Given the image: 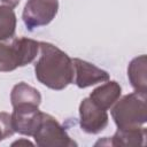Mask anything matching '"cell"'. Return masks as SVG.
I'll return each mask as SVG.
<instances>
[{
    "label": "cell",
    "instance_id": "cell-10",
    "mask_svg": "<svg viewBox=\"0 0 147 147\" xmlns=\"http://www.w3.org/2000/svg\"><path fill=\"white\" fill-rule=\"evenodd\" d=\"M121 94H122L121 85L115 80H107V83L94 88L88 98L100 108L108 110L119 99Z\"/></svg>",
    "mask_w": 147,
    "mask_h": 147
},
{
    "label": "cell",
    "instance_id": "cell-3",
    "mask_svg": "<svg viewBox=\"0 0 147 147\" xmlns=\"http://www.w3.org/2000/svg\"><path fill=\"white\" fill-rule=\"evenodd\" d=\"M39 53V41L26 38H11L9 42L0 41V72L14 71L31 63Z\"/></svg>",
    "mask_w": 147,
    "mask_h": 147
},
{
    "label": "cell",
    "instance_id": "cell-12",
    "mask_svg": "<svg viewBox=\"0 0 147 147\" xmlns=\"http://www.w3.org/2000/svg\"><path fill=\"white\" fill-rule=\"evenodd\" d=\"M10 102L13 107L20 105H34L38 106L41 103V94L33 86L21 82L14 85L10 92Z\"/></svg>",
    "mask_w": 147,
    "mask_h": 147
},
{
    "label": "cell",
    "instance_id": "cell-1",
    "mask_svg": "<svg viewBox=\"0 0 147 147\" xmlns=\"http://www.w3.org/2000/svg\"><path fill=\"white\" fill-rule=\"evenodd\" d=\"M39 59L34 63V75L39 83L61 91L74 82V62L67 53L46 41H39Z\"/></svg>",
    "mask_w": 147,
    "mask_h": 147
},
{
    "label": "cell",
    "instance_id": "cell-13",
    "mask_svg": "<svg viewBox=\"0 0 147 147\" xmlns=\"http://www.w3.org/2000/svg\"><path fill=\"white\" fill-rule=\"evenodd\" d=\"M16 15L11 7L0 6V41L14 38L16 30Z\"/></svg>",
    "mask_w": 147,
    "mask_h": 147
},
{
    "label": "cell",
    "instance_id": "cell-11",
    "mask_svg": "<svg viewBox=\"0 0 147 147\" xmlns=\"http://www.w3.org/2000/svg\"><path fill=\"white\" fill-rule=\"evenodd\" d=\"M127 78L136 92L147 93V57L145 54L131 60L127 67Z\"/></svg>",
    "mask_w": 147,
    "mask_h": 147
},
{
    "label": "cell",
    "instance_id": "cell-14",
    "mask_svg": "<svg viewBox=\"0 0 147 147\" xmlns=\"http://www.w3.org/2000/svg\"><path fill=\"white\" fill-rule=\"evenodd\" d=\"M14 133H15V131L11 125L10 115L1 111L0 113V141L11 137Z\"/></svg>",
    "mask_w": 147,
    "mask_h": 147
},
{
    "label": "cell",
    "instance_id": "cell-7",
    "mask_svg": "<svg viewBox=\"0 0 147 147\" xmlns=\"http://www.w3.org/2000/svg\"><path fill=\"white\" fill-rule=\"evenodd\" d=\"M42 111L34 105H20L13 107L10 115L11 125L16 133L23 136H33L41 121Z\"/></svg>",
    "mask_w": 147,
    "mask_h": 147
},
{
    "label": "cell",
    "instance_id": "cell-16",
    "mask_svg": "<svg viewBox=\"0 0 147 147\" xmlns=\"http://www.w3.org/2000/svg\"><path fill=\"white\" fill-rule=\"evenodd\" d=\"M1 2H3L6 6H9L11 8H15L18 3H20V0H0Z\"/></svg>",
    "mask_w": 147,
    "mask_h": 147
},
{
    "label": "cell",
    "instance_id": "cell-8",
    "mask_svg": "<svg viewBox=\"0 0 147 147\" xmlns=\"http://www.w3.org/2000/svg\"><path fill=\"white\" fill-rule=\"evenodd\" d=\"M72 62L75 69V84L79 88H86L109 80V74L95 64L78 57L74 59Z\"/></svg>",
    "mask_w": 147,
    "mask_h": 147
},
{
    "label": "cell",
    "instance_id": "cell-6",
    "mask_svg": "<svg viewBox=\"0 0 147 147\" xmlns=\"http://www.w3.org/2000/svg\"><path fill=\"white\" fill-rule=\"evenodd\" d=\"M79 125L86 133H100L108 125L107 110L100 108L90 98L83 99L79 105Z\"/></svg>",
    "mask_w": 147,
    "mask_h": 147
},
{
    "label": "cell",
    "instance_id": "cell-2",
    "mask_svg": "<svg viewBox=\"0 0 147 147\" xmlns=\"http://www.w3.org/2000/svg\"><path fill=\"white\" fill-rule=\"evenodd\" d=\"M111 117L119 130L142 126L147 121L146 94L133 92L118 99L113 106Z\"/></svg>",
    "mask_w": 147,
    "mask_h": 147
},
{
    "label": "cell",
    "instance_id": "cell-5",
    "mask_svg": "<svg viewBox=\"0 0 147 147\" xmlns=\"http://www.w3.org/2000/svg\"><path fill=\"white\" fill-rule=\"evenodd\" d=\"M59 10L57 0H28L22 18L29 31L49 24Z\"/></svg>",
    "mask_w": 147,
    "mask_h": 147
},
{
    "label": "cell",
    "instance_id": "cell-9",
    "mask_svg": "<svg viewBox=\"0 0 147 147\" xmlns=\"http://www.w3.org/2000/svg\"><path fill=\"white\" fill-rule=\"evenodd\" d=\"M146 139V129L144 126L137 129L119 130L114 133L113 137H105L102 140L95 142L98 145L107 146H144Z\"/></svg>",
    "mask_w": 147,
    "mask_h": 147
},
{
    "label": "cell",
    "instance_id": "cell-15",
    "mask_svg": "<svg viewBox=\"0 0 147 147\" xmlns=\"http://www.w3.org/2000/svg\"><path fill=\"white\" fill-rule=\"evenodd\" d=\"M33 146L34 144L33 142H31L30 140H28V139H24V138H22V139H18V140H16V141H14L13 144H11V146Z\"/></svg>",
    "mask_w": 147,
    "mask_h": 147
},
{
    "label": "cell",
    "instance_id": "cell-4",
    "mask_svg": "<svg viewBox=\"0 0 147 147\" xmlns=\"http://www.w3.org/2000/svg\"><path fill=\"white\" fill-rule=\"evenodd\" d=\"M39 147H72L77 142L70 138L59 121L49 114L42 113L40 124L32 136Z\"/></svg>",
    "mask_w": 147,
    "mask_h": 147
}]
</instances>
